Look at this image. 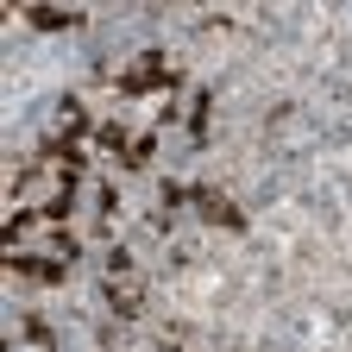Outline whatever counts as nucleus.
Segmentation results:
<instances>
[{
	"mask_svg": "<svg viewBox=\"0 0 352 352\" xmlns=\"http://www.w3.org/2000/svg\"><path fill=\"white\" fill-rule=\"evenodd\" d=\"M7 264H13L19 277H38V283H63V264H57V258H25V252H13Z\"/></svg>",
	"mask_w": 352,
	"mask_h": 352,
	"instance_id": "obj_1",
	"label": "nucleus"
},
{
	"mask_svg": "<svg viewBox=\"0 0 352 352\" xmlns=\"http://www.w3.org/2000/svg\"><path fill=\"white\" fill-rule=\"evenodd\" d=\"M201 214H208V220H214V227H233V233H239V227H245V214H239V208H233V201H220V195H208V189H201Z\"/></svg>",
	"mask_w": 352,
	"mask_h": 352,
	"instance_id": "obj_2",
	"label": "nucleus"
},
{
	"mask_svg": "<svg viewBox=\"0 0 352 352\" xmlns=\"http://www.w3.org/2000/svg\"><path fill=\"white\" fill-rule=\"evenodd\" d=\"M107 296H113V308H120V315H139V289H126V283H107Z\"/></svg>",
	"mask_w": 352,
	"mask_h": 352,
	"instance_id": "obj_4",
	"label": "nucleus"
},
{
	"mask_svg": "<svg viewBox=\"0 0 352 352\" xmlns=\"http://www.w3.org/2000/svg\"><path fill=\"white\" fill-rule=\"evenodd\" d=\"M151 151H157V139H151V132H145V139H132V145H126V164H145Z\"/></svg>",
	"mask_w": 352,
	"mask_h": 352,
	"instance_id": "obj_5",
	"label": "nucleus"
},
{
	"mask_svg": "<svg viewBox=\"0 0 352 352\" xmlns=\"http://www.w3.org/2000/svg\"><path fill=\"white\" fill-rule=\"evenodd\" d=\"M25 19H32L38 32H63V25H82V13H63V7H32Z\"/></svg>",
	"mask_w": 352,
	"mask_h": 352,
	"instance_id": "obj_3",
	"label": "nucleus"
}]
</instances>
